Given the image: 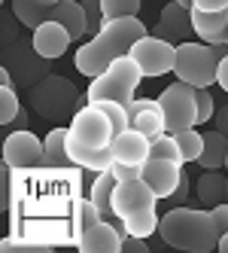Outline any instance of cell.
Returning a JSON list of instances; mask_svg holds the SVG:
<instances>
[{
	"mask_svg": "<svg viewBox=\"0 0 228 253\" xmlns=\"http://www.w3.org/2000/svg\"><path fill=\"white\" fill-rule=\"evenodd\" d=\"M149 28L137 19V15H125V19H107L103 22V28L95 34L92 40H85L79 49H76V55H73V64L82 77H98L103 74L116 58L122 55H128L131 46L140 40V37H146Z\"/></svg>",
	"mask_w": 228,
	"mask_h": 253,
	"instance_id": "1",
	"label": "cell"
},
{
	"mask_svg": "<svg viewBox=\"0 0 228 253\" xmlns=\"http://www.w3.org/2000/svg\"><path fill=\"white\" fill-rule=\"evenodd\" d=\"M159 235L167 247L189 250V253L219 250V238H222L213 213L198 208H170L159 223Z\"/></svg>",
	"mask_w": 228,
	"mask_h": 253,
	"instance_id": "2",
	"label": "cell"
},
{
	"mask_svg": "<svg viewBox=\"0 0 228 253\" xmlns=\"http://www.w3.org/2000/svg\"><path fill=\"white\" fill-rule=\"evenodd\" d=\"M143 70H140V64L131 58V55H122L116 58L103 74H98L92 83H89V92H85V98L89 101H119V104H131L134 101V92L137 85L143 83Z\"/></svg>",
	"mask_w": 228,
	"mask_h": 253,
	"instance_id": "3",
	"label": "cell"
},
{
	"mask_svg": "<svg viewBox=\"0 0 228 253\" xmlns=\"http://www.w3.org/2000/svg\"><path fill=\"white\" fill-rule=\"evenodd\" d=\"M89 101V98H82L76 92V85L64 80V77H43L37 85H31V107H33V113L49 119V122H61L64 116L70 113H76L79 107Z\"/></svg>",
	"mask_w": 228,
	"mask_h": 253,
	"instance_id": "4",
	"label": "cell"
},
{
	"mask_svg": "<svg viewBox=\"0 0 228 253\" xmlns=\"http://www.w3.org/2000/svg\"><path fill=\"white\" fill-rule=\"evenodd\" d=\"M219 58L213 55L210 43H180L177 46V61H173V77L195 85V88H210L216 83Z\"/></svg>",
	"mask_w": 228,
	"mask_h": 253,
	"instance_id": "5",
	"label": "cell"
},
{
	"mask_svg": "<svg viewBox=\"0 0 228 253\" xmlns=\"http://www.w3.org/2000/svg\"><path fill=\"white\" fill-rule=\"evenodd\" d=\"M159 101H162L164 122H167L170 134H177L183 128H195L198 125V88L195 85L177 80L159 95Z\"/></svg>",
	"mask_w": 228,
	"mask_h": 253,
	"instance_id": "6",
	"label": "cell"
},
{
	"mask_svg": "<svg viewBox=\"0 0 228 253\" xmlns=\"http://www.w3.org/2000/svg\"><path fill=\"white\" fill-rule=\"evenodd\" d=\"M70 134H73L79 143L85 147H95V150H103L110 147L113 137H116V128H113V119L107 116V110L98 104V101H85L79 110L70 119Z\"/></svg>",
	"mask_w": 228,
	"mask_h": 253,
	"instance_id": "7",
	"label": "cell"
},
{
	"mask_svg": "<svg viewBox=\"0 0 228 253\" xmlns=\"http://www.w3.org/2000/svg\"><path fill=\"white\" fill-rule=\"evenodd\" d=\"M128 55L140 64L143 77H164V74H173V61H177V46L170 40L159 37V34H146L140 37Z\"/></svg>",
	"mask_w": 228,
	"mask_h": 253,
	"instance_id": "8",
	"label": "cell"
},
{
	"mask_svg": "<svg viewBox=\"0 0 228 253\" xmlns=\"http://www.w3.org/2000/svg\"><path fill=\"white\" fill-rule=\"evenodd\" d=\"M46 162V143L22 128V131H9L3 140V165L6 168H40Z\"/></svg>",
	"mask_w": 228,
	"mask_h": 253,
	"instance_id": "9",
	"label": "cell"
},
{
	"mask_svg": "<svg viewBox=\"0 0 228 253\" xmlns=\"http://www.w3.org/2000/svg\"><path fill=\"white\" fill-rule=\"evenodd\" d=\"M159 205V195L155 189L146 183L143 177H134V180H119L116 183V192H113V213L119 220L125 216H134L140 211H149Z\"/></svg>",
	"mask_w": 228,
	"mask_h": 253,
	"instance_id": "10",
	"label": "cell"
},
{
	"mask_svg": "<svg viewBox=\"0 0 228 253\" xmlns=\"http://www.w3.org/2000/svg\"><path fill=\"white\" fill-rule=\"evenodd\" d=\"M6 67H12V80L19 85H37L43 77H49V58H43L33 43H15L6 52Z\"/></svg>",
	"mask_w": 228,
	"mask_h": 253,
	"instance_id": "11",
	"label": "cell"
},
{
	"mask_svg": "<svg viewBox=\"0 0 228 253\" xmlns=\"http://www.w3.org/2000/svg\"><path fill=\"white\" fill-rule=\"evenodd\" d=\"M122 241H125V229H122L119 216L100 220L98 226L76 235V247L82 253H122Z\"/></svg>",
	"mask_w": 228,
	"mask_h": 253,
	"instance_id": "12",
	"label": "cell"
},
{
	"mask_svg": "<svg viewBox=\"0 0 228 253\" xmlns=\"http://www.w3.org/2000/svg\"><path fill=\"white\" fill-rule=\"evenodd\" d=\"M183 162H173V159H159V156H149L143 171H140V177L146 180V183L155 189V195L159 198H170L173 189L180 186L183 180Z\"/></svg>",
	"mask_w": 228,
	"mask_h": 253,
	"instance_id": "13",
	"label": "cell"
},
{
	"mask_svg": "<svg viewBox=\"0 0 228 253\" xmlns=\"http://www.w3.org/2000/svg\"><path fill=\"white\" fill-rule=\"evenodd\" d=\"M110 150H113V162H125V165L143 168L146 159L152 156V140L137 128H125V131H119L113 137Z\"/></svg>",
	"mask_w": 228,
	"mask_h": 253,
	"instance_id": "14",
	"label": "cell"
},
{
	"mask_svg": "<svg viewBox=\"0 0 228 253\" xmlns=\"http://www.w3.org/2000/svg\"><path fill=\"white\" fill-rule=\"evenodd\" d=\"M128 116H131V128L143 131L149 140H155L159 134L167 131L162 101H155V98H134L128 104Z\"/></svg>",
	"mask_w": 228,
	"mask_h": 253,
	"instance_id": "15",
	"label": "cell"
},
{
	"mask_svg": "<svg viewBox=\"0 0 228 253\" xmlns=\"http://www.w3.org/2000/svg\"><path fill=\"white\" fill-rule=\"evenodd\" d=\"M195 31L192 28V6L180 3V0H173V3H167L159 15V25H155V34L164 40H170L173 46L186 43V34Z\"/></svg>",
	"mask_w": 228,
	"mask_h": 253,
	"instance_id": "16",
	"label": "cell"
},
{
	"mask_svg": "<svg viewBox=\"0 0 228 253\" xmlns=\"http://www.w3.org/2000/svg\"><path fill=\"white\" fill-rule=\"evenodd\" d=\"M31 43H33V49H37L43 58L55 61V58H61L64 52H67V46L73 43V37H70V31L61 22L49 19V22H43L37 31L31 34Z\"/></svg>",
	"mask_w": 228,
	"mask_h": 253,
	"instance_id": "17",
	"label": "cell"
},
{
	"mask_svg": "<svg viewBox=\"0 0 228 253\" xmlns=\"http://www.w3.org/2000/svg\"><path fill=\"white\" fill-rule=\"evenodd\" d=\"M67 156H70L73 165H79L85 171H95V174L113 168V150L110 147H103V150L85 147V143H79L73 134H70V128H67Z\"/></svg>",
	"mask_w": 228,
	"mask_h": 253,
	"instance_id": "18",
	"label": "cell"
},
{
	"mask_svg": "<svg viewBox=\"0 0 228 253\" xmlns=\"http://www.w3.org/2000/svg\"><path fill=\"white\" fill-rule=\"evenodd\" d=\"M192 28H195L201 43H225L228 37V9L219 12H204V9H192Z\"/></svg>",
	"mask_w": 228,
	"mask_h": 253,
	"instance_id": "19",
	"label": "cell"
},
{
	"mask_svg": "<svg viewBox=\"0 0 228 253\" xmlns=\"http://www.w3.org/2000/svg\"><path fill=\"white\" fill-rule=\"evenodd\" d=\"M52 19L61 22L73 40H82L85 34H89V15H85V6L76 3V0H61V3H55L52 6Z\"/></svg>",
	"mask_w": 228,
	"mask_h": 253,
	"instance_id": "20",
	"label": "cell"
},
{
	"mask_svg": "<svg viewBox=\"0 0 228 253\" xmlns=\"http://www.w3.org/2000/svg\"><path fill=\"white\" fill-rule=\"evenodd\" d=\"M225 159H228V134L225 131H204V153L198 159V165L204 171H219L225 168Z\"/></svg>",
	"mask_w": 228,
	"mask_h": 253,
	"instance_id": "21",
	"label": "cell"
},
{
	"mask_svg": "<svg viewBox=\"0 0 228 253\" xmlns=\"http://www.w3.org/2000/svg\"><path fill=\"white\" fill-rule=\"evenodd\" d=\"M116 174L113 171H100L98 177H95V183H92V192H89V198L100 208V213H103V220H116V213H113V192H116Z\"/></svg>",
	"mask_w": 228,
	"mask_h": 253,
	"instance_id": "22",
	"label": "cell"
},
{
	"mask_svg": "<svg viewBox=\"0 0 228 253\" xmlns=\"http://www.w3.org/2000/svg\"><path fill=\"white\" fill-rule=\"evenodd\" d=\"M12 15H15V19H19L25 28L37 31L43 22L52 19V6L40 3V0H12Z\"/></svg>",
	"mask_w": 228,
	"mask_h": 253,
	"instance_id": "23",
	"label": "cell"
},
{
	"mask_svg": "<svg viewBox=\"0 0 228 253\" xmlns=\"http://www.w3.org/2000/svg\"><path fill=\"white\" fill-rule=\"evenodd\" d=\"M225 189H228V177L219 174V171H204L198 177V198L210 208L225 202Z\"/></svg>",
	"mask_w": 228,
	"mask_h": 253,
	"instance_id": "24",
	"label": "cell"
},
{
	"mask_svg": "<svg viewBox=\"0 0 228 253\" xmlns=\"http://www.w3.org/2000/svg\"><path fill=\"white\" fill-rule=\"evenodd\" d=\"M43 143H46V162H43L46 168L73 165V162H70V156H67V128H64V125H61V128H52V131L43 137Z\"/></svg>",
	"mask_w": 228,
	"mask_h": 253,
	"instance_id": "25",
	"label": "cell"
},
{
	"mask_svg": "<svg viewBox=\"0 0 228 253\" xmlns=\"http://www.w3.org/2000/svg\"><path fill=\"white\" fill-rule=\"evenodd\" d=\"M159 211L149 208V211H140L134 216H125L122 220V229H125V235H134V238H149V235L159 232Z\"/></svg>",
	"mask_w": 228,
	"mask_h": 253,
	"instance_id": "26",
	"label": "cell"
},
{
	"mask_svg": "<svg viewBox=\"0 0 228 253\" xmlns=\"http://www.w3.org/2000/svg\"><path fill=\"white\" fill-rule=\"evenodd\" d=\"M180 143V153H183V162H198L201 153H204V134L195 131V128H183L173 134Z\"/></svg>",
	"mask_w": 228,
	"mask_h": 253,
	"instance_id": "27",
	"label": "cell"
},
{
	"mask_svg": "<svg viewBox=\"0 0 228 253\" xmlns=\"http://www.w3.org/2000/svg\"><path fill=\"white\" fill-rule=\"evenodd\" d=\"M103 220V213L100 208L92 202V198H82V202H76V211H73V223H76V235L85 232V229H92Z\"/></svg>",
	"mask_w": 228,
	"mask_h": 253,
	"instance_id": "28",
	"label": "cell"
},
{
	"mask_svg": "<svg viewBox=\"0 0 228 253\" xmlns=\"http://www.w3.org/2000/svg\"><path fill=\"white\" fill-rule=\"evenodd\" d=\"M152 156H159V159H173V162H183V153H180V143H177V137H173L170 131H164V134H159L152 140ZM186 165V162H183Z\"/></svg>",
	"mask_w": 228,
	"mask_h": 253,
	"instance_id": "29",
	"label": "cell"
},
{
	"mask_svg": "<svg viewBox=\"0 0 228 253\" xmlns=\"http://www.w3.org/2000/svg\"><path fill=\"white\" fill-rule=\"evenodd\" d=\"M19 110H22V104H19V95L12 92V85H0V122L12 125Z\"/></svg>",
	"mask_w": 228,
	"mask_h": 253,
	"instance_id": "30",
	"label": "cell"
},
{
	"mask_svg": "<svg viewBox=\"0 0 228 253\" xmlns=\"http://www.w3.org/2000/svg\"><path fill=\"white\" fill-rule=\"evenodd\" d=\"M103 19H125V15L140 12V0H100Z\"/></svg>",
	"mask_w": 228,
	"mask_h": 253,
	"instance_id": "31",
	"label": "cell"
},
{
	"mask_svg": "<svg viewBox=\"0 0 228 253\" xmlns=\"http://www.w3.org/2000/svg\"><path fill=\"white\" fill-rule=\"evenodd\" d=\"M82 6H85V15H89V37H95V34L103 28V6H100V0H82Z\"/></svg>",
	"mask_w": 228,
	"mask_h": 253,
	"instance_id": "32",
	"label": "cell"
},
{
	"mask_svg": "<svg viewBox=\"0 0 228 253\" xmlns=\"http://www.w3.org/2000/svg\"><path fill=\"white\" fill-rule=\"evenodd\" d=\"M213 113H216V104H213L210 88H198V125H207V119Z\"/></svg>",
	"mask_w": 228,
	"mask_h": 253,
	"instance_id": "33",
	"label": "cell"
},
{
	"mask_svg": "<svg viewBox=\"0 0 228 253\" xmlns=\"http://www.w3.org/2000/svg\"><path fill=\"white\" fill-rule=\"evenodd\" d=\"M110 171L116 174V180H134V177H140V171H143V168L125 165V162H113V168H110Z\"/></svg>",
	"mask_w": 228,
	"mask_h": 253,
	"instance_id": "34",
	"label": "cell"
},
{
	"mask_svg": "<svg viewBox=\"0 0 228 253\" xmlns=\"http://www.w3.org/2000/svg\"><path fill=\"white\" fill-rule=\"evenodd\" d=\"M210 213H213V220H216V229L225 235L228 232V202L216 205V208H210Z\"/></svg>",
	"mask_w": 228,
	"mask_h": 253,
	"instance_id": "35",
	"label": "cell"
},
{
	"mask_svg": "<svg viewBox=\"0 0 228 253\" xmlns=\"http://www.w3.org/2000/svg\"><path fill=\"white\" fill-rule=\"evenodd\" d=\"M192 9H204V12H219V9H228V0H192Z\"/></svg>",
	"mask_w": 228,
	"mask_h": 253,
	"instance_id": "36",
	"label": "cell"
},
{
	"mask_svg": "<svg viewBox=\"0 0 228 253\" xmlns=\"http://www.w3.org/2000/svg\"><path fill=\"white\" fill-rule=\"evenodd\" d=\"M122 250H137V253H149V244H146V238H134V235H125V241H122Z\"/></svg>",
	"mask_w": 228,
	"mask_h": 253,
	"instance_id": "37",
	"label": "cell"
},
{
	"mask_svg": "<svg viewBox=\"0 0 228 253\" xmlns=\"http://www.w3.org/2000/svg\"><path fill=\"white\" fill-rule=\"evenodd\" d=\"M186 195H189V177L183 174V180H180V186L173 189V195H170V198H164V202H170V205H183V202H186Z\"/></svg>",
	"mask_w": 228,
	"mask_h": 253,
	"instance_id": "38",
	"label": "cell"
},
{
	"mask_svg": "<svg viewBox=\"0 0 228 253\" xmlns=\"http://www.w3.org/2000/svg\"><path fill=\"white\" fill-rule=\"evenodd\" d=\"M216 85L222 88V92H228V55L219 61V70H216Z\"/></svg>",
	"mask_w": 228,
	"mask_h": 253,
	"instance_id": "39",
	"label": "cell"
},
{
	"mask_svg": "<svg viewBox=\"0 0 228 253\" xmlns=\"http://www.w3.org/2000/svg\"><path fill=\"white\" fill-rule=\"evenodd\" d=\"M216 128L228 134V104H225V107H222V110L216 113Z\"/></svg>",
	"mask_w": 228,
	"mask_h": 253,
	"instance_id": "40",
	"label": "cell"
},
{
	"mask_svg": "<svg viewBox=\"0 0 228 253\" xmlns=\"http://www.w3.org/2000/svg\"><path fill=\"white\" fill-rule=\"evenodd\" d=\"M22 128H28V116H25V110H19V116L12 119V131H22Z\"/></svg>",
	"mask_w": 228,
	"mask_h": 253,
	"instance_id": "41",
	"label": "cell"
},
{
	"mask_svg": "<svg viewBox=\"0 0 228 253\" xmlns=\"http://www.w3.org/2000/svg\"><path fill=\"white\" fill-rule=\"evenodd\" d=\"M0 85H12V77H9V67L6 64L0 67Z\"/></svg>",
	"mask_w": 228,
	"mask_h": 253,
	"instance_id": "42",
	"label": "cell"
},
{
	"mask_svg": "<svg viewBox=\"0 0 228 253\" xmlns=\"http://www.w3.org/2000/svg\"><path fill=\"white\" fill-rule=\"evenodd\" d=\"M219 253H228V232L219 238Z\"/></svg>",
	"mask_w": 228,
	"mask_h": 253,
	"instance_id": "43",
	"label": "cell"
},
{
	"mask_svg": "<svg viewBox=\"0 0 228 253\" xmlns=\"http://www.w3.org/2000/svg\"><path fill=\"white\" fill-rule=\"evenodd\" d=\"M40 3H46V6H55V3H61V0H40Z\"/></svg>",
	"mask_w": 228,
	"mask_h": 253,
	"instance_id": "44",
	"label": "cell"
},
{
	"mask_svg": "<svg viewBox=\"0 0 228 253\" xmlns=\"http://www.w3.org/2000/svg\"><path fill=\"white\" fill-rule=\"evenodd\" d=\"M225 202H228V189H225Z\"/></svg>",
	"mask_w": 228,
	"mask_h": 253,
	"instance_id": "45",
	"label": "cell"
},
{
	"mask_svg": "<svg viewBox=\"0 0 228 253\" xmlns=\"http://www.w3.org/2000/svg\"><path fill=\"white\" fill-rule=\"evenodd\" d=\"M225 171H228V159H225Z\"/></svg>",
	"mask_w": 228,
	"mask_h": 253,
	"instance_id": "46",
	"label": "cell"
},
{
	"mask_svg": "<svg viewBox=\"0 0 228 253\" xmlns=\"http://www.w3.org/2000/svg\"><path fill=\"white\" fill-rule=\"evenodd\" d=\"M225 43H228V37H225Z\"/></svg>",
	"mask_w": 228,
	"mask_h": 253,
	"instance_id": "47",
	"label": "cell"
}]
</instances>
